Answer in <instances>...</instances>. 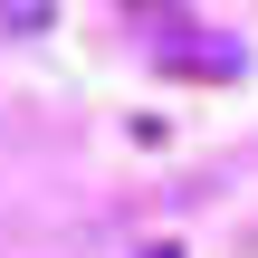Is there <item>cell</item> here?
Instances as JSON below:
<instances>
[{
	"label": "cell",
	"instance_id": "6da1fadb",
	"mask_svg": "<svg viewBox=\"0 0 258 258\" xmlns=\"http://www.w3.org/2000/svg\"><path fill=\"white\" fill-rule=\"evenodd\" d=\"M144 258H182V249H172V239H153V249H144Z\"/></svg>",
	"mask_w": 258,
	"mask_h": 258
}]
</instances>
